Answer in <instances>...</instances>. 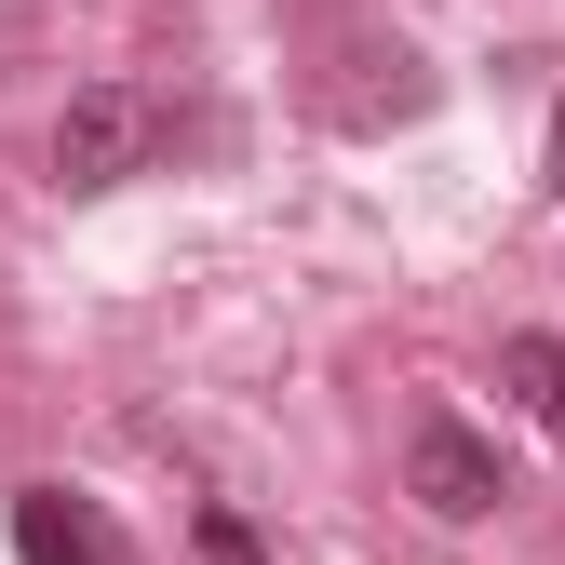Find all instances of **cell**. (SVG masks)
<instances>
[{
	"mask_svg": "<svg viewBox=\"0 0 565 565\" xmlns=\"http://www.w3.org/2000/svg\"><path fill=\"white\" fill-rule=\"evenodd\" d=\"M162 135H175V108H162L149 82H82V95L54 108L41 162H54L67 202H95V189H121V175H149V162H162Z\"/></svg>",
	"mask_w": 565,
	"mask_h": 565,
	"instance_id": "obj_1",
	"label": "cell"
},
{
	"mask_svg": "<svg viewBox=\"0 0 565 565\" xmlns=\"http://www.w3.org/2000/svg\"><path fill=\"white\" fill-rule=\"evenodd\" d=\"M404 499L431 525H484L512 499V471H499V445H484L471 417H417V431H404Z\"/></svg>",
	"mask_w": 565,
	"mask_h": 565,
	"instance_id": "obj_2",
	"label": "cell"
},
{
	"mask_svg": "<svg viewBox=\"0 0 565 565\" xmlns=\"http://www.w3.org/2000/svg\"><path fill=\"white\" fill-rule=\"evenodd\" d=\"M337 67H350V82H323V108H337L350 135H377V121H431V95H445L404 41H350Z\"/></svg>",
	"mask_w": 565,
	"mask_h": 565,
	"instance_id": "obj_3",
	"label": "cell"
},
{
	"mask_svg": "<svg viewBox=\"0 0 565 565\" xmlns=\"http://www.w3.org/2000/svg\"><path fill=\"white\" fill-rule=\"evenodd\" d=\"M14 565H135V539L95 499H67V484H28L14 499Z\"/></svg>",
	"mask_w": 565,
	"mask_h": 565,
	"instance_id": "obj_4",
	"label": "cell"
},
{
	"mask_svg": "<svg viewBox=\"0 0 565 565\" xmlns=\"http://www.w3.org/2000/svg\"><path fill=\"white\" fill-rule=\"evenodd\" d=\"M499 377L539 431H565V337H499Z\"/></svg>",
	"mask_w": 565,
	"mask_h": 565,
	"instance_id": "obj_5",
	"label": "cell"
},
{
	"mask_svg": "<svg viewBox=\"0 0 565 565\" xmlns=\"http://www.w3.org/2000/svg\"><path fill=\"white\" fill-rule=\"evenodd\" d=\"M552 189H565V108H552Z\"/></svg>",
	"mask_w": 565,
	"mask_h": 565,
	"instance_id": "obj_6",
	"label": "cell"
}]
</instances>
